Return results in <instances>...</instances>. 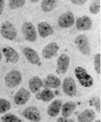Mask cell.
Here are the masks:
<instances>
[{"label": "cell", "instance_id": "obj_31", "mask_svg": "<svg viewBox=\"0 0 101 122\" xmlns=\"http://www.w3.org/2000/svg\"><path fill=\"white\" fill-rule=\"evenodd\" d=\"M4 8H5V0H0V16L2 15Z\"/></svg>", "mask_w": 101, "mask_h": 122}, {"label": "cell", "instance_id": "obj_8", "mask_svg": "<svg viewBox=\"0 0 101 122\" xmlns=\"http://www.w3.org/2000/svg\"><path fill=\"white\" fill-rule=\"evenodd\" d=\"M57 23L61 28H69L75 24V18L71 11H66L63 13L58 18Z\"/></svg>", "mask_w": 101, "mask_h": 122}, {"label": "cell", "instance_id": "obj_3", "mask_svg": "<svg viewBox=\"0 0 101 122\" xmlns=\"http://www.w3.org/2000/svg\"><path fill=\"white\" fill-rule=\"evenodd\" d=\"M22 74L18 70H11L5 76V83L8 88H14L22 82Z\"/></svg>", "mask_w": 101, "mask_h": 122}, {"label": "cell", "instance_id": "obj_13", "mask_svg": "<svg viewBox=\"0 0 101 122\" xmlns=\"http://www.w3.org/2000/svg\"><path fill=\"white\" fill-rule=\"evenodd\" d=\"M59 49H60V47H59L58 44L57 43L52 42V43L47 44L43 48L42 51H41V55L45 59H50L57 54Z\"/></svg>", "mask_w": 101, "mask_h": 122}, {"label": "cell", "instance_id": "obj_14", "mask_svg": "<svg viewBox=\"0 0 101 122\" xmlns=\"http://www.w3.org/2000/svg\"><path fill=\"white\" fill-rule=\"evenodd\" d=\"M37 30L41 38H46L54 33V29L51 25L46 21H41L38 24Z\"/></svg>", "mask_w": 101, "mask_h": 122}, {"label": "cell", "instance_id": "obj_9", "mask_svg": "<svg viewBox=\"0 0 101 122\" xmlns=\"http://www.w3.org/2000/svg\"><path fill=\"white\" fill-rule=\"evenodd\" d=\"M22 52L27 60L32 65H41V59L38 52L30 47H24L22 49Z\"/></svg>", "mask_w": 101, "mask_h": 122}, {"label": "cell", "instance_id": "obj_5", "mask_svg": "<svg viewBox=\"0 0 101 122\" xmlns=\"http://www.w3.org/2000/svg\"><path fill=\"white\" fill-rule=\"evenodd\" d=\"M21 30L25 39L29 43H33L37 40V32L32 23L25 21L22 24Z\"/></svg>", "mask_w": 101, "mask_h": 122}, {"label": "cell", "instance_id": "obj_10", "mask_svg": "<svg viewBox=\"0 0 101 122\" xmlns=\"http://www.w3.org/2000/svg\"><path fill=\"white\" fill-rule=\"evenodd\" d=\"M70 64V58L67 54H61L57 60V71L60 74H64L68 70Z\"/></svg>", "mask_w": 101, "mask_h": 122}, {"label": "cell", "instance_id": "obj_12", "mask_svg": "<svg viewBox=\"0 0 101 122\" xmlns=\"http://www.w3.org/2000/svg\"><path fill=\"white\" fill-rule=\"evenodd\" d=\"M2 55L8 62L11 64H16L20 59V56L16 50L11 47V46H6L2 49Z\"/></svg>", "mask_w": 101, "mask_h": 122}, {"label": "cell", "instance_id": "obj_19", "mask_svg": "<svg viewBox=\"0 0 101 122\" xmlns=\"http://www.w3.org/2000/svg\"><path fill=\"white\" fill-rule=\"evenodd\" d=\"M76 107V103L73 102V101H69V102L63 104L60 110L62 116L64 117H69L73 115V113L75 110Z\"/></svg>", "mask_w": 101, "mask_h": 122}, {"label": "cell", "instance_id": "obj_27", "mask_svg": "<svg viewBox=\"0 0 101 122\" xmlns=\"http://www.w3.org/2000/svg\"><path fill=\"white\" fill-rule=\"evenodd\" d=\"M94 65L96 72L98 74L101 73V56L100 53H96L94 56Z\"/></svg>", "mask_w": 101, "mask_h": 122}, {"label": "cell", "instance_id": "obj_4", "mask_svg": "<svg viewBox=\"0 0 101 122\" xmlns=\"http://www.w3.org/2000/svg\"><path fill=\"white\" fill-rule=\"evenodd\" d=\"M75 44L78 51L82 55H85V56L90 55L91 51L90 41L85 35L81 34L76 36V38L75 39Z\"/></svg>", "mask_w": 101, "mask_h": 122}, {"label": "cell", "instance_id": "obj_1", "mask_svg": "<svg viewBox=\"0 0 101 122\" xmlns=\"http://www.w3.org/2000/svg\"><path fill=\"white\" fill-rule=\"evenodd\" d=\"M75 76L83 87L90 88L94 85L93 77L87 73V70L82 67H76L75 68Z\"/></svg>", "mask_w": 101, "mask_h": 122}, {"label": "cell", "instance_id": "obj_25", "mask_svg": "<svg viewBox=\"0 0 101 122\" xmlns=\"http://www.w3.org/2000/svg\"><path fill=\"white\" fill-rule=\"evenodd\" d=\"M1 120L2 122H22L19 117L14 114H11V113L5 114L2 117Z\"/></svg>", "mask_w": 101, "mask_h": 122}, {"label": "cell", "instance_id": "obj_24", "mask_svg": "<svg viewBox=\"0 0 101 122\" xmlns=\"http://www.w3.org/2000/svg\"><path fill=\"white\" fill-rule=\"evenodd\" d=\"M26 4V0H8V7L10 9H18Z\"/></svg>", "mask_w": 101, "mask_h": 122}, {"label": "cell", "instance_id": "obj_21", "mask_svg": "<svg viewBox=\"0 0 101 122\" xmlns=\"http://www.w3.org/2000/svg\"><path fill=\"white\" fill-rule=\"evenodd\" d=\"M54 92L48 88H45V89L37 93L36 95V99L38 100H41L44 102H48L52 101V99L54 98Z\"/></svg>", "mask_w": 101, "mask_h": 122}, {"label": "cell", "instance_id": "obj_22", "mask_svg": "<svg viewBox=\"0 0 101 122\" xmlns=\"http://www.w3.org/2000/svg\"><path fill=\"white\" fill-rule=\"evenodd\" d=\"M57 0H42L41 2V8L42 11L50 12L57 7Z\"/></svg>", "mask_w": 101, "mask_h": 122}, {"label": "cell", "instance_id": "obj_29", "mask_svg": "<svg viewBox=\"0 0 101 122\" xmlns=\"http://www.w3.org/2000/svg\"><path fill=\"white\" fill-rule=\"evenodd\" d=\"M57 122H75L73 119L69 118V117H58Z\"/></svg>", "mask_w": 101, "mask_h": 122}, {"label": "cell", "instance_id": "obj_30", "mask_svg": "<svg viewBox=\"0 0 101 122\" xmlns=\"http://www.w3.org/2000/svg\"><path fill=\"white\" fill-rule=\"evenodd\" d=\"M94 106L95 107L96 110L98 112H100V100L99 99H97L96 101H94Z\"/></svg>", "mask_w": 101, "mask_h": 122}, {"label": "cell", "instance_id": "obj_16", "mask_svg": "<svg viewBox=\"0 0 101 122\" xmlns=\"http://www.w3.org/2000/svg\"><path fill=\"white\" fill-rule=\"evenodd\" d=\"M75 27L78 30L86 31L92 27V20L88 16H82L77 18Z\"/></svg>", "mask_w": 101, "mask_h": 122}, {"label": "cell", "instance_id": "obj_7", "mask_svg": "<svg viewBox=\"0 0 101 122\" xmlns=\"http://www.w3.org/2000/svg\"><path fill=\"white\" fill-rule=\"evenodd\" d=\"M22 116L31 122H40L41 116L39 110L35 106H28L22 112Z\"/></svg>", "mask_w": 101, "mask_h": 122}, {"label": "cell", "instance_id": "obj_17", "mask_svg": "<svg viewBox=\"0 0 101 122\" xmlns=\"http://www.w3.org/2000/svg\"><path fill=\"white\" fill-rule=\"evenodd\" d=\"M63 102L60 99H55L52 101L47 109V114L51 117H55L60 114Z\"/></svg>", "mask_w": 101, "mask_h": 122}, {"label": "cell", "instance_id": "obj_26", "mask_svg": "<svg viewBox=\"0 0 101 122\" xmlns=\"http://www.w3.org/2000/svg\"><path fill=\"white\" fill-rule=\"evenodd\" d=\"M89 11L92 15H97L100 11V0H93L90 4Z\"/></svg>", "mask_w": 101, "mask_h": 122}, {"label": "cell", "instance_id": "obj_11", "mask_svg": "<svg viewBox=\"0 0 101 122\" xmlns=\"http://www.w3.org/2000/svg\"><path fill=\"white\" fill-rule=\"evenodd\" d=\"M30 96V91L26 88H20L14 96V102L18 106H23L29 100Z\"/></svg>", "mask_w": 101, "mask_h": 122}, {"label": "cell", "instance_id": "obj_33", "mask_svg": "<svg viewBox=\"0 0 101 122\" xmlns=\"http://www.w3.org/2000/svg\"><path fill=\"white\" fill-rule=\"evenodd\" d=\"M2 56H3V55H2V52L0 51V61H2Z\"/></svg>", "mask_w": 101, "mask_h": 122}, {"label": "cell", "instance_id": "obj_18", "mask_svg": "<svg viewBox=\"0 0 101 122\" xmlns=\"http://www.w3.org/2000/svg\"><path fill=\"white\" fill-rule=\"evenodd\" d=\"M96 117V113L93 109L87 108L82 111L77 117L78 122H93Z\"/></svg>", "mask_w": 101, "mask_h": 122}, {"label": "cell", "instance_id": "obj_28", "mask_svg": "<svg viewBox=\"0 0 101 122\" xmlns=\"http://www.w3.org/2000/svg\"><path fill=\"white\" fill-rule=\"evenodd\" d=\"M70 2H72L73 5H82L85 4L87 0H69Z\"/></svg>", "mask_w": 101, "mask_h": 122}, {"label": "cell", "instance_id": "obj_34", "mask_svg": "<svg viewBox=\"0 0 101 122\" xmlns=\"http://www.w3.org/2000/svg\"><path fill=\"white\" fill-rule=\"evenodd\" d=\"M94 122H101V121H100V119H97V120H96V121H94Z\"/></svg>", "mask_w": 101, "mask_h": 122}, {"label": "cell", "instance_id": "obj_23", "mask_svg": "<svg viewBox=\"0 0 101 122\" xmlns=\"http://www.w3.org/2000/svg\"><path fill=\"white\" fill-rule=\"evenodd\" d=\"M11 108V102L6 99H0V114H5Z\"/></svg>", "mask_w": 101, "mask_h": 122}, {"label": "cell", "instance_id": "obj_6", "mask_svg": "<svg viewBox=\"0 0 101 122\" xmlns=\"http://www.w3.org/2000/svg\"><path fill=\"white\" fill-rule=\"evenodd\" d=\"M62 89L64 94L69 97H74L77 93V86L75 80L71 77L64 78L62 84Z\"/></svg>", "mask_w": 101, "mask_h": 122}, {"label": "cell", "instance_id": "obj_20", "mask_svg": "<svg viewBox=\"0 0 101 122\" xmlns=\"http://www.w3.org/2000/svg\"><path fill=\"white\" fill-rule=\"evenodd\" d=\"M28 87L31 92L36 93L42 87V80L38 76L31 77L28 82Z\"/></svg>", "mask_w": 101, "mask_h": 122}, {"label": "cell", "instance_id": "obj_15", "mask_svg": "<svg viewBox=\"0 0 101 122\" xmlns=\"http://www.w3.org/2000/svg\"><path fill=\"white\" fill-rule=\"evenodd\" d=\"M61 81L60 78L54 74H48L43 81H42V86L48 89H57L60 86Z\"/></svg>", "mask_w": 101, "mask_h": 122}, {"label": "cell", "instance_id": "obj_32", "mask_svg": "<svg viewBox=\"0 0 101 122\" xmlns=\"http://www.w3.org/2000/svg\"><path fill=\"white\" fill-rule=\"evenodd\" d=\"M29 1L32 3H36V2H39L40 0H29Z\"/></svg>", "mask_w": 101, "mask_h": 122}, {"label": "cell", "instance_id": "obj_2", "mask_svg": "<svg viewBox=\"0 0 101 122\" xmlns=\"http://www.w3.org/2000/svg\"><path fill=\"white\" fill-rule=\"evenodd\" d=\"M0 33L4 39L13 41L17 38L18 31L14 25L10 21H4L0 27Z\"/></svg>", "mask_w": 101, "mask_h": 122}]
</instances>
